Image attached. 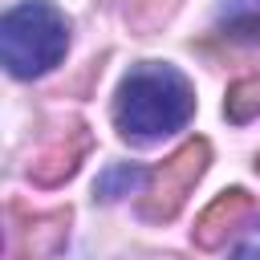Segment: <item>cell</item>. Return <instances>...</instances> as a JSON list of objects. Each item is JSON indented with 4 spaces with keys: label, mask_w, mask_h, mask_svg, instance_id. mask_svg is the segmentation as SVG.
Instances as JSON below:
<instances>
[{
    "label": "cell",
    "mask_w": 260,
    "mask_h": 260,
    "mask_svg": "<svg viewBox=\"0 0 260 260\" xmlns=\"http://www.w3.org/2000/svg\"><path fill=\"white\" fill-rule=\"evenodd\" d=\"M223 118H228L232 126H244V122L260 118V77H240V81L228 85Z\"/></svg>",
    "instance_id": "obj_8"
},
{
    "label": "cell",
    "mask_w": 260,
    "mask_h": 260,
    "mask_svg": "<svg viewBox=\"0 0 260 260\" xmlns=\"http://www.w3.org/2000/svg\"><path fill=\"white\" fill-rule=\"evenodd\" d=\"M106 4L118 12V20H122L134 37H154V32L179 12L183 0H106Z\"/></svg>",
    "instance_id": "obj_7"
},
{
    "label": "cell",
    "mask_w": 260,
    "mask_h": 260,
    "mask_svg": "<svg viewBox=\"0 0 260 260\" xmlns=\"http://www.w3.org/2000/svg\"><path fill=\"white\" fill-rule=\"evenodd\" d=\"M207 167H211V142L207 138H187L183 146H175L150 175H146V191H142V199H138V215L146 219V223H171L179 211H183V203H187V195L195 191V183L207 175Z\"/></svg>",
    "instance_id": "obj_3"
},
{
    "label": "cell",
    "mask_w": 260,
    "mask_h": 260,
    "mask_svg": "<svg viewBox=\"0 0 260 260\" xmlns=\"http://www.w3.org/2000/svg\"><path fill=\"white\" fill-rule=\"evenodd\" d=\"M12 215H16V260H53L65 248L69 223H73L69 207L32 211V215H24L20 207H12Z\"/></svg>",
    "instance_id": "obj_5"
},
{
    "label": "cell",
    "mask_w": 260,
    "mask_h": 260,
    "mask_svg": "<svg viewBox=\"0 0 260 260\" xmlns=\"http://www.w3.org/2000/svg\"><path fill=\"white\" fill-rule=\"evenodd\" d=\"M89 146H93L89 126H85L81 118H65V126L32 154L28 179H32L37 187H61L65 179L77 175V167H81V158L89 154Z\"/></svg>",
    "instance_id": "obj_4"
},
{
    "label": "cell",
    "mask_w": 260,
    "mask_h": 260,
    "mask_svg": "<svg viewBox=\"0 0 260 260\" xmlns=\"http://www.w3.org/2000/svg\"><path fill=\"white\" fill-rule=\"evenodd\" d=\"M252 211H256V199H252L244 187H228V191H219V195L199 211V219H195V228H191L195 248H203V252L223 248L228 236H232Z\"/></svg>",
    "instance_id": "obj_6"
},
{
    "label": "cell",
    "mask_w": 260,
    "mask_h": 260,
    "mask_svg": "<svg viewBox=\"0 0 260 260\" xmlns=\"http://www.w3.org/2000/svg\"><path fill=\"white\" fill-rule=\"evenodd\" d=\"M256 171H260V154H256Z\"/></svg>",
    "instance_id": "obj_12"
},
{
    "label": "cell",
    "mask_w": 260,
    "mask_h": 260,
    "mask_svg": "<svg viewBox=\"0 0 260 260\" xmlns=\"http://www.w3.org/2000/svg\"><path fill=\"white\" fill-rule=\"evenodd\" d=\"M138 179H142V171H138V167L118 162V167H110V171L98 179V187H93V191H98L102 199H118V195H126V191H130Z\"/></svg>",
    "instance_id": "obj_10"
},
{
    "label": "cell",
    "mask_w": 260,
    "mask_h": 260,
    "mask_svg": "<svg viewBox=\"0 0 260 260\" xmlns=\"http://www.w3.org/2000/svg\"><path fill=\"white\" fill-rule=\"evenodd\" d=\"M69 53V16L49 0H20L0 20V61L12 77L28 81L61 65Z\"/></svg>",
    "instance_id": "obj_2"
},
{
    "label": "cell",
    "mask_w": 260,
    "mask_h": 260,
    "mask_svg": "<svg viewBox=\"0 0 260 260\" xmlns=\"http://www.w3.org/2000/svg\"><path fill=\"white\" fill-rule=\"evenodd\" d=\"M232 260H260V223H256V232L232 252Z\"/></svg>",
    "instance_id": "obj_11"
},
{
    "label": "cell",
    "mask_w": 260,
    "mask_h": 260,
    "mask_svg": "<svg viewBox=\"0 0 260 260\" xmlns=\"http://www.w3.org/2000/svg\"><path fill=\"white\" fill-rule=\"evenodd\" d=\"M195 114V85L171 61H138L114 93V126L122 138L150 142L175 134Z\"/></svg>",
    "instance_id": "obj_1"
},
{
    "label": "cell",
    "mask_w": 260,
    "mask_h": 260,
    "mask_svg": "<svg viewBox=\"0 0 260 260\" xmlns=\"http://www.w3.org/2000/svg\"><path fill=\"white\" fill-rule=\"evenodd\" d=\"M223 37L232 41H260V4L256 0H232V8H223Z\"/></svg>",
    "instance_id": "obj_9"
}]
</instances>
